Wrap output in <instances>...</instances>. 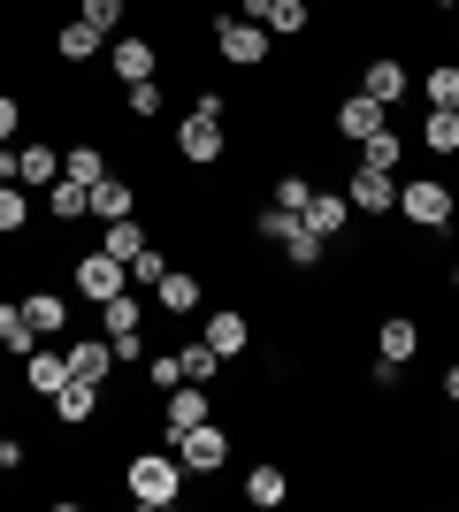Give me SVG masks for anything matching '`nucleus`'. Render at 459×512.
Returning a JSON list of instances; mask_svg holds the SVG:
<instances>
[{
	"label": "nucleus",
	"mask_w": 459,
	"mask_h": 512,
	"mask_svg": "<svg viewBox=\"0 0 459 512\" xmlns=\"http://www.w3.org/2000/svg\"><path fill=\"white\" fill-rule=\"evenodd\" d=\"M176 153H184L192 169H215L222 153H230V130H222V100H215V92H199L192 115L176 123Z\"/></svg>",
	"instance_id": "1"
},
{
	"label": "nucleus",
	"mask_w": 459,
	"mask_h": 512,
	"mask_svg": "<svg viewBox=\"0 0 459 512\" xmlns=\"http://www.w3.org/2000/svg\"><path fill=\"white\" fill-rule=\"evenodd\" d=\"M123 490H131V505L161 512L184 497V459H169V451H138L131 467H123Z\"/></svg>",
	"instance_id": "2"
},
{
	"label": "nucleus",
	"mask_w": 459,
	"mask_h": 512,
	"mask_svg": "<svg viewBox=\"0 0 459 512\" xmlns=\"http://www.w3.org/2000/svg\"><path fill=\"white\" fill-rule=\"evenodd\" d=\"M398 214H406L414 230H452L459 192H452V184H437V176H414V184H398Z\"/></svg>",
	"instance_id": "3"
},
{
	"label": "nucleus",
	"mask_w": 459,
	"mask_h": 512,
	"mask_svg": "<svg viewBox=\"0 0 459 512\" xmlns=\"http://www.w3.org/2000/svg\"><path fill=\"white\" fill-rule=\"evenodd\" d=\"M115 291H131V268H123L115 253H100V245L77 253V299H85V306H108Z\"/></svg>",
	"instance_id": "4"
},
{
	"label": "nucleus",
	"mask_w": 459,
	"mask_h": 512,
	"mask_svg": "<svg viewBox=\"0 0 459 512\" xmlns=\"http://www.w3.org/2000/svg\"><path fill=\"white\" fill-rule=\"evenodd\" d=\"M176 459H184V474H222L230 467V428H215V421L184 428V436H176Z\"/></svg>",
	"instance_id": "5"
},
{
	"label": "nucleus",
	"mask_w": 459,
	"mask_h": 512,
	"mask_svg": "<svg viewBox=\"0 0 459 512\" xmlns=\"http://www.w3.org/2000/svg\"><path fill=\"white\" fill-rule=\"evenodd\" d=\"M215 54L230 69H261L268 62V31H261V23H245V16H222L215 23Z\"/></svg>",
	"instance_id": "6"
},
{
	"label": "nucleus",
	"mask_w": 459,
	"mask_h": 512,
	"mask_svg": "<svg viewBox=\"0 0 459 512\" xmlns=\"http://www.w3.org/2000/svg\"><path fill=\"white\" fill-rule=\"evenodd\" d=\"M345 199H352V214H398V176L391 169H352Z\"/></svg>",
	"instance_id": "7"
},
{
	"label": "nucleus",
	"mask_w": 459,
	"mask_h": 512,
	"mask_svg": "<svg viewBox=\"0 0 459 512\" xmlns=\"http://www.w3.org/2000/svg\"><path fill=\"white\" fill-rule=\"evenodd\" d=\"M245 23H261V31H284V39H299L306 23H314V8H306V0H245Z\"/></svg>",
	"instance_id": "8"
},
{
	"label": "nucleus",
	"mask_w": 459,
	"mask_h": 512,
	"mask_svg": "<svg viewBox=\"0 0 459 512\" xmlns=\"http://www.w3.org/2000/svg\"><path fill=\"white\" fill-rule=\"evenodd\" d=\"M153 62H161V54H153V39H115V46H108V77H115V85H146Z\"/></svg>",
	"instance_id": "9"
},
{
	"label": "nucleus",
	"mask_w": 459,
	"mask_h": 512,
	"mask_svg": "<svg viewBox=\"0 0 459 512\" xmlns=\"http://www.w3.org/2000/svg\"><path fill=\"white\" fill-rule=\"evenodd\" d=\"M23 383H31V398H54V390L69 383V352H46V344H31V352H23Z\"/></svg>",
	"instance_id": "10"
},
{
	"label": "nucleus",
	"mask_w": 459,
	"mask_h": 512,
	"mask_svg": "<svg viewBox=\"0 0 459 512\" xmlns=\"http://www.w3.org/2000/svg\"><path fill=\"white\" fill-rule=\"evenodd\" d=\"M337 130H345L352 146H360V138H375V130H391V107H383V100H368V92H352V100L337 107Z\"/></svg>",
	"instance_id": "11"
},
{
	"label": "nucleus",
	"mask_w": 459,
	"mask_h": 512,
	"mask_svg": "<svg viewBox=\"0 0 459 512\" xmlns=\"http://www.w3.org/2000/svg\"><path fill=\"white\" fill-rule=\"evenodd\" d=\"M299 222H306L314 237H329V245H337V237H345V222H352V199H345V192H314Z\"/></svg>",
	"instance_id": "12"
},
{
	"label": "nucleus",
	"mask_w": 459,
	"mask_h": 512,
	"mask_svg": "<svg viewBox=\"0 0 459 512\" xmlns=\"http://www.w3.org/2000/svg\"><path fill=\"white\" fill-rule=\"evenodd\" d=\"M199 299H207V291H199L192 268H169V276L153 283V306H161V314H199Z\"/></svg>",
	"instance_id": "13"
},
{
	"label": "nucleus",
	"mask_w": 459,
	"mask_h": 512,
	"mask_svg": "<svg viewBox=\"0 0 459 512\" xmlns=\"http://www.w3.org/2000/svg\"><path fill=\"white\" fill-rule=\"evenodd\" d=\"M207 344H215V360L230 367V360H238V352H245V344H253V321H245L238 306H222V314L207 321Z\"/></svg>",
	"instance_id": "14"
},
{
	"label": "nucleus",
	"mask_w": 459,
	"mask_h": 512,
	"mask_svg": "<svg viewBox=\"0 0 459 512\" xmlns=\"http://www.w3.org/2000/svg\"><path fill=\"white\" fill-rule=\"evenodd\" d=\"M92 413H100V383H85V375H69V383L54 390V421H69V428H85Z\"/></svg>",
	"instance_id": "15"
},
{
	"label": "nucleus",
	"mask_w": 459,
	"mask_h": 512,
	"mask_svg": "<svg viewBox=\"0 0 459 512\" xmlns=\"http://www.w3.org/2000/svg\"><path fill=\"white\" fill-rule=\"evenodd\" d=\"M199 421H215L207 390H199V383H176V390H169V444L184 436V428H199Z\"/></svg>",
	"instance_id": "16"
},
{
	"label": "nucleus",
	"mask_w": 459,
	"mask_h": 512,
	"mask_svg": "<svg viewBox=\"0 0 459 512\" xmlns=\"http://www.w3.org/2000/svg\"><path fill=\"white\" fill-rule=\"evenodd\" d=\"M100 46H108V31H92L85 16H69L62 31H54V54H62V62H100Z\"/></svg>",
	"instance_id": "17"
},
{
	"label": "nucleus",
	"mask_w": 459,
	"mask_h": 512,
	"mask_svg": "<svg viewBox=\"0 0 459 512\" xmlns=\"http://www.w3.org/2000/svg\"><path fill=\"white\" fill-rule=\"evenodd\" d=\"M375 352L406 367V360H414V352H421V321H414V314H391V321H383V329H375Z\"/></svg>",
	"instance_id": "18"
},
{
	"label": "nucleus",
	"mask_w": 459,
	"mask_h": 512,
	"mask_svg": "<svg viewBox=\"0 0 459 512\" xmlns=\"http://www.w3.org/2000/svg\"><path fill=\"white\" fill-rule=\"evenodd\" d=\"M360 92H368V100H406V62H391V54H375L368 69H360Z\"/></svg>",
	"instance_id": "19"
},
{
	"label": "nucleus",
	"mask_w": 459,
	"mask_h": 512,
	"mask_svg": "<svg viewBox=\"0 0 459 512\" xmlns=\"http://www.w3.org/2000/svg\"><path fill=\"white\" fill-rule=\"evenodd\" d=\"M108 367H115V344H108V337H77V344H69V375L108 383Z\"/></svg>",
	"instance_id": "20"
},
{
	"label": "nucleus",
	"mask_w": 459,
	"mask_h": 512,
	"mask_svg": "<svg viewBox=\"0 0 459 512\" xmlns=\"http://www.w3.org/2000/svg\"><path fill=\"white\" fill-rule=\"evenodd\" d=\"M284 497H291V474H284V467H253V474H245V505L276 512Z\"/></svg>",
	"instance_id": "21"
},
{
	"label": "nucleus",
	"mask_w": 459,
	"mask_h": 512,
	"mask_svg": "<svg viewBox=\"0 0 459 512\" xmlns=\"http://www.w3.org/2000/svg\"><path fill=\"white\" fill-rule=\"evenodd\" d=\"M46 214H54V222H77V214H92V184H69V176H54V184H46Z\"/></svg>",
	"instance_id": "22"
},
{
	"label": "nucleus",
	"mask_w": 459,
	"mask_h": 512,
	"mask_svg": "<svg viewBox=\"0 0 459 512\" xmlns=\"http://www.w3.org/2000/svg\"><path fill=\"white\" fill-rule=\"evenodd\" d=\"M421 146L437 153H459V107H429V115H421Z\"/></svg>",
	"instance_id": "23"
},
{
	"label": "nucleus",
	"mask_w": 459,
	"mask_h": 512,
	"mask_svg": "<svg viewBox=\"0 0 459 512\" xmlns=\"http://www.w3.org/2000/svg\"><path fill=\"white\" fill-rule=\"evenodd\" d=\"M23 321H31L39 337H62V329H69V306L54 299V291H31V299H23Z\"/></svg>",
	"instance_id": "24"
},
{
	"label": "nucleus",
	"mask_w": 459,
	"mask_h": 512,
	"mask_svg": "<svg viewBox=\"0 0 459 512\" xmlns=\"http://www.w3.org/2000/svg\"><path fill=\"white\" fill-rule=\"evenodd\" d=\"M276 253H284L291 268H314V260L329 253V237H314V230H306V222H299V214H291V230H284V245H276Z\"/></svg>",
	"instance_id": "25"
},
{
	"label": "nucleus",
	"mask_w": 459,
	"mask_h": 512,
	"mask_svg": "<svg viewBox=\"0 0 459 512\" xmlns=\"http://www.w3.org/2000/svg\"><path fill=\"white\" fill-rule=\"evenodd\" d=\"M54 176H62V153L54 146H23L16 153V184H54Z\"/></svg>",
	"instance_id": "26"
},
{
	"label": "nucleus",
	"mask_w": 459,
	"mask_h": 512,
	"mask_svg": "<svg viewBox=\"0 0 459 512\" xmlns=\"http://www.w3.org/2000/svg\"><path fill=\"white\" fill-rule=\"evenodd\" d=\"M398 153H406V138H398V130H375V138H360V169H391L398 176Z\"/></svg>",
	"instance_id": "27"
},
{
	"label": "nucleus",
	"mask_w": 459,
	"mask_h": 512,
	"mask_svg": "<svg viewBox=\"0 0 459 512\" xmlns=\"http://www.w3.org/2000/svg\"><path fill=\"white\" fill-rule=\"evenodd\" d=\"M146 245H153V237H146V230H138L131 214H123V222H108V245H100V253H115V260H123V268H131V260H138V253H146Z\"/></svg>",
	"instance_id": "28"
},
{
	"label": "nucleus",
	"mask_w": 459,
	"mask_h": 512,
	"mask_svg": "<svg viewBox=\"0 0 459 512\" xmlns=\"http://www.w3.org/2000/svg\"><path fill=\"white\" fill-rule=\"evenodd\" d=\"M176 367H184V383H215V375H222V360H215V344H207V337L184 344V352H176Z\"/></svg>",
	"instance_id": "29"
},
{
	"label": "nucleus",
	"mask_w": 459,
	"mask_h": 512,
	"mask_svg": "<svg viewBox=\"0 0 459 512\" xmlns=\"http://www.w3.org/2000/svg\"><path fill=\"white\" fill-rule=\"evenodd\" d=\"M31 344H39V329L23 321V299H16V306H0V352H31Z\"/></svg>",
	"instance_id": "30"
},
{
	"label": "nucleus",
	"mask_w": 459,
	"mask_h": 512,
	"mask_svg": "<svg viewBox=\"0 0 459 512\" xmlns=\"http://www.w3.org/2000/svg\"><path fill=\"white\" fill-rule=\"evenodd\" d=\"M92 214H100V222H123V214H131V184L100 176V184H92Z\"/></svg>",
	"instance_id": "31"
},
{
	"label": "nucleus",
	"mask_w": 459,
	"mask_h": 512,
	"mask_svg": "<svg viewBox=\"0 0 459 512\" xmlns=\"http://www.w3.org/2000/svg\"><path fill=\"white\" fill-rule=\"evenodd\" d=\"M62 176H69V184H100V176H108V153H100V146L62 153Z\"/></svg>",
	"instance_id": "32"
},
{
	"label": "nucleus",
	"mask_w": 459,
	"mask_h": 512,
	"mask_svg": "<svg viewBox=\"0 0 459 512\" xmlns=\"http://www.w3.org/2000/svg\"><path fill=\"white\" fill-rule=\"evenodd\" d=\"M23 222H31V192H23V184H0V237H16Z\"/></svg>",
	"instance_id": "33"
},
{
	"label": "nucleus",
	"mask_w": 459,
	"mask_h": 512,
	"mask_svg": "<svg viewBox=\"0 0 459 512\" xmlns=\"http://www.w3.org/2000/svg\"><path fill=\"white\" fill-rule=\"evenodd\" d=\"M100 314H108V337H115V329H138V321H146V299H138V291H115Z\"/></svg>",
	"instance_id": "34"
},
{
	"label": "nucleus",
	"mask_w": 459,
	"mask_h": 512,
	"mask_svg": "<svg viewBox=\"0 0 459 512\" xmlns=\"http://www.w3.org/2000/svg\"><path fill=\"white\" fill-rule=\"evenodd\" d=\"M429 107H459V62L429 69Z\"/></svg>",
	"instance_id": "35"
},
{
	"label": "nucleus",
	"mask_w": 459,
	"mask_h": 512,
	"mask_svg": "<svg viewBox=\"0 0 459 512\" xmlns=\"http://www.w3.org/2000/svg\"><path fill=\"white\" fill-rule=\"evenodd\" d=\"M123 8H131V0H77V16H85L92 31H115V23H123Z\"/></svg>",
	"instance_id": "36"
},
{
	"label": "nucleus",
	"mask_w": 459,
	"mask_h": 512,
	"mask_svg": "<svg viewBox=\"0 0 459 512\" xmlns=\"http://www.w3.org/2000/svg\"><path fill=\"white\" fill-rule=\"evenodd\" d=\"M306 199H314L306 176H276V207H284V214H306Z\"/></svg>",
	"instance_id": "37"
},
{
	"label": "nucleus",
	"mask_w": 459,
	"mask_h": 512,
	"mask_svg": "<svg viewBox=\"0 0 459 512\" xmlns=\"http://www.w3.org/2000/svg\"><path fill=\"white\" fill-rule=\"evenodd\" d=\"M123 107H131L138 123H146V115H161V85H153V77H146V85H123Z\"/></svg>",
	"instance_id": "38"
},
{
	"label": "nucleus",
	"mask_w": 459,
	"mask_h": 512,
	"mask_svg": "<svg viewBox=\"0 0 459 512\" xmlns=\"http://www.w3.org/2000/svg\"><path fill=\"white\" fill-rule=\"evenodd\" d=\"M146 383L161 390V398H169V390L184 383V367H176V352H153V367H146Z\"/></svg>",
	"instance_id": "39"
},
{
	"label": "nucleus",
	"mask_w": 459,
	"mask_h": 512,
	"mask_svg": "<svg viewBox=\"0 0 459 512\" xmlns=\"http://www.w3.org/2000/svg\"><path fill=\"white\" fill-rule=\"evenodd\" d=\"M161 276H169V260H161V253H153V245H146V253L131 260V283H138V291H153V283H161Z\"/></svg>",
	"instance_id": "40"
},
{
	"label": "nucleus",
	"mask_w": 459,
	"mask_h": 512,
	"mask_svg": "<svg viewBox=\"0 0 459 512\" xmlns=\"http://www.w3.org/2000/svg\"><path fill=\"white\" fill-rule=\"evenodd\" d=\"M115 367H138V360H146V337H138V329H115Z\"/></svg>",
	"instance_id": "41"
},
{
	"label": "nucleus",
	"mask_w": 459,
	"mask_h": 512,
	"mask_svg": "<svg viewBox=\"0 0 459 512\" xmlns=\"http://www.w3.org/2000/svg\"><path fill=\"white\" fill-rule=\"evenodd\" d=\"M253 230H261V237H268V245H284V230H291V214H284V207H268V214H261V222H253Z\"/></svg>",
	"instance_id": "42"
},
{
	"label": "nucleus",
	"mask_w": 459,
	"mask_h": 512,
	"mask_svg": "<svg viewBox=\"0 0 459 512\" xmlns=\"http://www.w3.org/2000/svg\"><path fill=\"white\" fill-rule=\"evenodd\" d=\"M16 123H23V107L8 100V92H0V146H8V138H16Z\"/></svg>",
	"instance_id": "43"
},
{
	"label": "nucleus",
	"mask_w": 459,
	"mask_h": 512,
	"mask_svg": "<svg viewBox=\"0 0 459 512\" xmlns=\"http://www.w3.org/2000/svg\"><path fill=\"white\" fill-rule=\"evenodd\" d=\"M23 467V444H16V436H0V474H16Z\"/></svg>",
	"instance_id": "44"
},
{
	"label": "nucleus",
	"mask_w": 459,
	"mask_h": 512,
	"mask_svg": "<svg viewBox=\"0 0 459 512\" xmlns=\"http://www.w3.org/2000/svg\"><path fill=\"white\" fill-rule=\"evenodd\" d=\"M444 398H452V406H459V367H444Z\"/></svg>",
	"instance_id": "45"
},
{
	"label": "nucleus",
	"mask_w": 459,
	"mask_h": 512,
	"mask_svg": "<svg viewBox=\"0 0 459 512\" xmlns=\"http://www.w3.org/2000/svg\"><path fill=\"white\" fill-rule=\"evenodd\" d=\"M452 291H459V268H452Z\"/></svg>",
	"instance_id": "46"
},
{
	"label": "nucleus",
	"mask_w": 459,
	"mask_h": 512,
	"mask_svg": "<svg viewBox=\"0 0 459 512\" xmlns=\"http://www.w3.org/2000/svg\"><path fill=\"white\" fill-rule=\"evenodd\" d=\"M452 31H459V8H452Z\"/></svg>",
	"instance_id": "47"
},
{
	"label": "nucleus",
	"mask_w": 459,
	"mask_h": 512,
	"mask_svg": "<svg viewBox=\"0 0 459 512\" xmlns=\"http://www.w3.org/2000/svg\"><path fill=\"white\" fill-rule=\"evenodd\" d=\"M444 8H459V0H444Z\"/></svg>",
	"instance_id": "48"
}]
</instances>
